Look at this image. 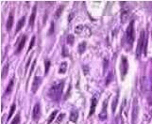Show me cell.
I'll return each mask as SVG.
<instances>
[{"label":"cell","mask_w":152,"mask_h":124,"mask_svg":"<svg viewBox=\"0 0 152 124\" xmlns=\"http://www.w3.org/2000/svg\"><path fill=\"white\" fill-rule=\"evenodd\" d=\"M134 27H133V21H131L130 25L128 27L127 30H126V41L127 43L131 47L134 41Z\"/></svg>","instance_id":"cell-3"},{"label":"cell","mask_w":152,"mask_h":124,"mask_svg":"<svg viewBox=\"0 0 152 124\" xmlns=\"http://www.w3.org/2000/svg\"><path fill=\"white\" fill-rule=\"evenodd\" d=\"M117 101H118V95H116V98L113 100V103H112V105H111V108H112V112L114 113L115 108H116V105H117Z\"/></svg>","instance_id":"cell-24"},{"label":"cell","mask_w":152,"mask_h":124,"mask_svg":"<svg viewBox=\"0 0 152 124\" xmlns=\"http://www.w3.org/2000/svg\"><path fill=\"white\" fill-rule=\"evenodd\" d=\"M138 113H139V107H138V103H137V100L134 99L133 101V105H132V124L136 123L137 117H138Z\"/></svg>","instance_id":"cell-6"},{"label":"cell","mask_w":152,"mask_h":124,"mask_svg":"<svg viewBox=\"0 0 152 124\" xmlns=\"http://www.w3.org/2000/svg\"><path fill=\"white\" fill-rule=\"evenodd\" d=\"M62 9H64L62 7H59V9L57 11V13H56V16H57V17H59V14H61V11Z\"/></svg>","instance_id":"cell-30"},{"label":"cell","mask_w":152,"mask_h":124,"mask_svg":"<svg viewBox=\"0 0 152 124\" xmlns=\"http://www.w3.org/2000/svg\"><path fill=\"white\" fill-rule=\"evenodd\" d=\"M66 68H67V63H66V62H62L61 67H59V73H64L66 71Z\"/></svg>","instance_id":"cell-19"},{"label":"cell","mask_w":152,"mask_h":124,"mask_svg":"<svg viewBox=\"0 0 152 124\" xmlns=\"http://www.w3.org/2000/svg\"><path fill=\"white\" fill-rule=\"evenodd\" d=\"M42 82V78L39 77V76H35L34 77V80H33V83H32V92L35 93L37 89H39L40 85H41Z\"/></svg>","instance_id":"cell-9"},{"label":"cell","mask_w":152,"mask_h":124,"mask_svg":"<svg viewBox=\"0 0 152 124\" xmlns=\"http://www.w3.org/2000/svg\"><path fill=\"white\" fill-rule=\"evenodd\" d=\"M64 87V81L59 80L56 81L51 86L50 89L48 90V97L53 101H59L61 98L62 91Z\"/></svg>","instance_id":"cell-1"},{"label":"cell","mask_w":152,"mask_h":124,"mask_svg":"<svg viewBox=\"0 0 152 124\" xmlns=\"http://www.w3.org/2000/svg\"><path fill=\"white\" fill-rule=\"evenodd\" d=\"M147 100L149 102V103L152 104V71L150 74V87H149V94H148Z\"/></svg>","instance_id":"cell-16"},{"label":"cell","mask_w":152,"mask_h":124,"mask_svg":"<svg viewBox=\"0 0 152 124\" xmlns=\"http://www.w3.org/2000/svg\"><path fill=\"white\" fill-rule=\"evenodd\" d=\"M64 117H65V114H64V113H61V114H59V117H57V119H56V122H57L58 124H59V123H61V122L62 121V120H64Z\"/></svg>","instance_id":"cell-22"},{"label":"cell","mask_w":152,"mask_h":124,"mask_svg":"<svg viewBox=\"0 0 152 124\" xmlns=\"http://www.w3.org/2000/svg\"><path fill=\"white\" fill-rule=\"evenodd\" d=\"M12 25H13V15L11 14L9 16V18H8V21H7V30H11V27H12Z\"/></svg>","instance_id":"cell-14"},{"label":"cell","mask_w":152,"mask_h":124,"mask_svg":"<svg viewBox=\"0 0 152 124\" xmlns=\"http://www.w3.org/2000/svg\"><path fill=\"white\" fill-rule=\"evenodd\" d=\"M117 124H123V119H121L120 116L117 117Z\"/></svg>","instance_id":"cell-31"},{"label":"cell","mask_w":152,"mask_h":124,"mask_svg":"<svg viewBox=\"0 0 152 124\" xmlns=\"http://www.w3.org/2000/svg\"><path fill=\"white\" fill-rule=\"evenodd\" d=\"M78 117V111L73 110L72 112H71V114H70V119H69V120H71V121H74V122H77Z\"/></svg>","instance_id":"cell-15"},{"label":"cell","mask_w":152,"mask_h":124,"mask_svg":"<svg viewBox=\"0 0 152 124\" xmlns=\"http://www.w3.org/2000/svg\"><path fill=\"white\" fill-rule=\"evenodd\" d=\"M19 121H20V115H19V114H17V116L14 117V119L12 120L11 124H18Z\"/></svg>","instance_id":"cell-26"},{"label":"cell","mask_w":152,"mask_h":124,"mask_svg":"<svg viewBox=\"0 0 152 124\" xmlns=\"http://www.w3.org/2000/svg\"><path fill=\"white\" fill-rule=\"evenodd\" d=\"M41 116V105L40 103H36L32 110V119L34 121H38Z\"/></svg>","instance_id":"cell-7"},{"label":"cell","mask_w":152,"mask_h":124,"mask_svg":"<svg viewBox=\"0 0 152 124\" xmlns=\"http://www.w3.org/2000/svg\"><path fill=\"white\" fill-rule=\"evenodd\" d=\"M12 86H13V80H11V82H9L8 87H7L6 94H8L9 92H11V89H12Z\"/></svg>","instance_id":"cell-25"},{"label":"cell","mask_w":152,"mask_h":124,"mask_svg":"<svg viewBox=\"0 0 152 124\" xmlns=\"http://www.w3.org/2000/svg\"><path fill=\"white\" fill-rule=\"evenodd\" d=\"M14 110H15V104H12V106H11V112H9V117H9V119L11 117L13 112H14Z\"/></svg>","instance_id":"cell-28"},{"label":"cell","mask_w":152,"mask_h":124,"mask_svg":"<svg viewBox=\"0 0 152 124\" xmlns=\"http://www.w3.org/2000/svg\"><path fill=\"white\" fill-rule=\"evenodd\" d=\"M67 124H76V122H74V121H71V120H69V121L67 122Z\"/></svg>","instance_id":"cell-32"},{"label":"cell","mask_w":152,"mask_h":124,"mask_svg":"<svg viewBox=\"0 0 152 124\" xmlns=\"http://www.w3.org/2000/svg\"><path fill=\"white\" fill-rule=\"evenodd\" d=\"M128 62L126 57H122L121 58V66H120V71H121V78L124 79V77L126 76V74L128 73Z\"/></svg>","instance_id":"cell-5"},{"label":"cell","mask_w":152,"mask_h":124,"mask_svg":"<svg viewBox=\"0 0 152 124\" xmlns=\"http://www.w3.org/2000/svg\"><path fill=\"white\" fill-rule=\"evenodd\" d=\"M35 17H36V6H34V8H33L32 13L30 15V18H29V27H33L34 21H35Z\"/></svg>","instance_id":"cell-11"},{"label":"cell","mask_w":152,"mask_h":124,"mask_svg":"<svg viewBox=\"0 0 152 124\" xmlns=\"http://www.w3.org/2000/svg\"><path fill=\"white\" fill-rule=\"evenodd\" d=\"M57 114H58V111H57V110H55L54 112H52V114H51L50 117H49V119H48L47 124H50V123L53 121V119H54L55 117H56V116H57Z\"/></svg>","instance_id":"cell-21"},{"label":"cell","mask_w":152,"mask_h":124,"mask_svg":"<svg viewBox=\"0 0 152 124\" xmlns=\"http://www.w3.org/2000/svg\"><path fill=\"white\" fill-rule=\"evenodd\" d=\"M142 53H147V35H145V30L141 31L140 38H139L137 49H136V57L139 58L141 57Z\"/></svg>","instance_id":"cell-2"},{"label":"cell","mask_w":152,"mask_h":124,"mask_svg":"<svg viewBox=\"0 0 152 124\" xmlns=\"http://www.w3.org/2000/svg\"><path fill=\"white\" fill-rule=\"evenodd\" d=\"M74 41H75V39H74V36L73 35H69L67 37V43L68 44L73 45L74 44Z\"/></svg>","instance_id":"cell-23"},{"label":"cell","mask_w":152,"mask_h":124,"mask_svg":"<svg viewBox=\"0 0 152 124\" xmlns=\"http://www.w3.org/2000/svg\"><path fill=\"white\" fill-rule=\"evenodd\" d=\"M107 103L108 101L105 100L103 102V107H102V111L99 114V119L100 120H105L108 117V113H107Z\"/></svg>","instance_id":"cell-8"},{"label":"cell","mask_w":152,"mask_h":124,"mask_svg":"<svg viewBox=\"0 0 152 124\" xmlns=\"http://www.w3.org/2000/svg\"><path fill=\"white\" fill-rule=\"evenodd\" d=\"M25 19H26V17L24 16V17H22L21 19H20V21L17 23V27H16V33L21 30V29L23 28V27L25 25Z\"/></svg>","instance_id":"cell-13"},{"label":"cell","mask_w":152,"mask_h":124,"mask_svg":"<svg viewBox=\"0 0 152 124\" xmlns=\"http://www.w3.org/2000/svg\"><path fill=\"white\" fill-rule=\"evenodd\" d=\"M49 67H50V61L45 60V74H47L48 71H49Z\"/></svg>","instance_id":"cell-27"},{"label":"cell","mask_w":152,"mask_h":124,"mask_svg":"<svg viewBox=\"0 0 152 124\" xmlns=\"http://www.w3.org/2000/svg\"><path fill=\"white\" fill-rule=\"evenodd\" d=\"M128 11H124L122 12V15H121V19H122V23H125L126 21L128 20Z\"/></svg>","instance_id":"cell-20"},{"label":"cell","mask_w":152,"mask_h":124,"mask_svg":"<svg viewBox=\"0 0 152 124\" xmlns=\"http://www.w3.org/2000/svg\"><path fill=\"white\" fill-rule=\"evenodd\" d=\"M26 36H23L22 39H21V41H20V43L18 45V47H17V53H20L22 50H23V48H24L25 46V43H26Z\"/></svg>","instance_id":"cell-12"},{"label":"cell","mask_w":152,"mask_h":124,"mask_svg":"<svg viewBox=\"0 0 152 124\" xmlns=\"http://www.w3.org/2000/svg\"><path fill=\"white\" fill-rule=\"evenodd\" d=\"M8 71H9V64H6L2 69V73H1V78L2 79H5L7 74H8Z\"/></svg>","instance_id":"cell-17"},{"label":"cell","mask_w":152,"mask_h":124,"mask_svg":"<svg viewBox=\"0 0 152 124\" xmlns=\"http://www.w3.org/2000/svg\"><path fill=\"white\" fill-rule=\"evenodd\" d=\"M75 33L80 35L82 37H90L91 30L87 27H84V25H78L75 28Z\"/></svg>","instance_id":"cell-4"},{"label":"cell","mask_w":152,"mask_h":124,"mask_svg":"<svg viewBox=\"0 0 152 124\" xmlns=\"http://www.w3.org/2000/svg\"><path fill=\"white\" fill-rule=\"evenodd\" d=\"M34 41H35V37H32L31 41H30V44H29V47H28V51L31 50V48L33 47V45H34Z\"/></svg>","instance_id":"cell-29"},{"label":"cell","mask_w":152,"mask_h":124,"mask_svg":"<svg viewBox=\"0 0 152 124\" xmlns=\"http://www.w3.org/2000/svg\"><path fill=\"white\" fill-rule=\"evenodd\" d=\"M85 49H86V42L85 41L81 42V43H79V45H78V52H79V54H83L84 51H85Z\"/></svg>","instance_id":"cell-18"},{"label":"cell","mask_w":152,"mask_h":124,"mask_svg":"<svg viewBox=\"0 0 152 124\" xmlns=\"http://www.w3.org/2000/svg\"><path fill=\"white\" fill-rule=\"evenodd\" d=\"M97 97H94L92 99V103H91V108H90V112H89V116H92L93 114L95 113V107H97Z\"/></svg>","instance_id":"cell-10"}]
</instances>
